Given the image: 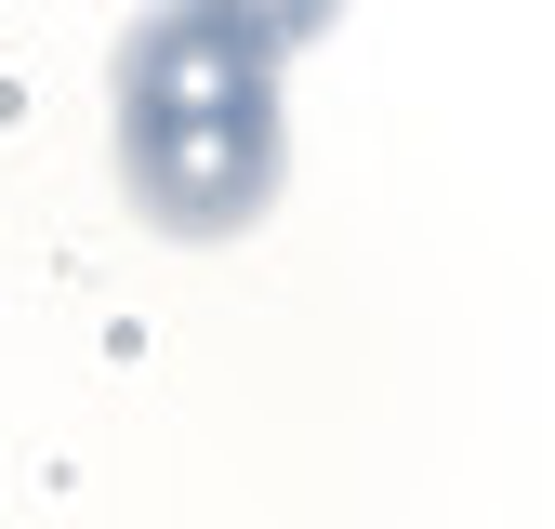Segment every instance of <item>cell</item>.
Listing matches in <instances>:
<instances>
[{
	"instance_id": "cell-1",
	"label": "cell",
	"mask_w": 555,
	"mask_h": 529,
	"mask_svg": "<svg viewBox=\"0 0 555 529\" xmlns=\"http://www.w3.org/2000/svg\"><path fill=\"white\" fill-rule=\"evenodd\" d=\"M119 172L146 198L159 238H238L278 185V80L264 40L225 27L212 0H172V14L132 27L119 53Z\"/></svg>"
},
{
	"instance_id": "cell-2",
	"label": "cell",
	"mask_w": 555,
	"mask_h": 529,
	"mask_svg": "<svg viewBox=\"0 0 555 529\" xmlns=\"http://www.w3.org/2000/svg\"><path fill=\"white\" fill-rule=\"evenodd\" d=\"M212 14H225V27H251L264 53H292V40H318V27H331V0H212Z\"/></svg>"
}]
</instances>
